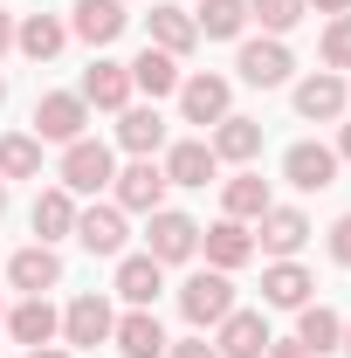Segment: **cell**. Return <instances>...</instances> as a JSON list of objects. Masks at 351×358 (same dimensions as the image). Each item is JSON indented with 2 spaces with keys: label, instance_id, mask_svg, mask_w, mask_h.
Instances as JSON below:
<instances>
[{
  "label": "cell",
  "instance_id": "obj_31",
  "mask_svg": "<svg viewBox=\"0 0 351 358\" xmlns=\"http://www.w3.org/2000/svg\"><path fill=\"white\" fill-rule=\"evenodd\" d=\"M193 28L214 35V42H234V35L248 28V0H207V7L193 14Z\"/></svg>",
  "mask_w": 351,
  "mask_h": 358
},
{
  "label": "cell",
  "instance_id": "obj_10",
  "mask_svg": "<svg viewBox=\"0 0 351 358\" xmlns=\"http://www.w3.org/2000/svg\"><path fill=\"white\" fill-rule=\"evenodd\" d=\"M7 282H14V289H28V296H42V289L62 282V255H55L48 241H35V248H21V255L7 262Z\"/></svg>",
  "mask_w": 351,
  "mask_h": 358
},
{
  "label": "cell",
  "instance_id": "obj_27",
  "mask_svg": "<svg viewBox=\"0 0 351 358\" xmlns=\"http://www.w3.org/2000/svg\"><path fill=\"white\" fill-rule=\"evenodd\" d=\"M62 42H69V28H62L55 14H28V21L14 28V48H21V55H35V62L62 55Z\"/></svg>",
  "mask_w": 351,
  "mask_h": 358
},
{
  "label": "cell",
  "instance_id": "obj_5",
  "mask_svg": "<svg viewBox=\"0 0 351 358\" xmlns=\"http://www.w3.org/2000/svg\"><path fill=\"white\" fill-rule=\"evenodd\" d=\"M110 186H117V207H124V214H159V207H166V173H159L152 159L110 173Z\"/></svg>",
  "mask_w": 351,
  "mask_h": 358
},
{
  "label": "cell",
  "instance_id": "obj_17",
  "mask_svg": "<svg viewBox=\"0 0 351 358\" xmlns=\"http://www.w3.org/2000/svg\"><path fill=\"white\" fill-rule=\"evenodd\" d=\"M296 345H303L310 358L338 352V345H345V317L324 310V303H303V310H296Z\"/></svg>",
  "mask_w": 351,
  "mask_h": 358
},
{
  "label": "cell",
  "instance_id": "obj_20",
  "mask_svg": "<svg viewBox=\"0 0 351 358\" xmlns=\"http://www.w3.org/2000/svg\"><path fill=\"white\" fill-rule=\"evenodd\" d=\"M310 268H296V262H275V268H262V303H275V310H303L310 303Z\"/></svg>",
  "mask_w": 351,
  "mask_h": 358
},
{
  "label": "cell",
  "instance_id": "obj_13",
  "mask_svg": "<svg viewBox=\"0 0 351 358\" xmlns=\"http://www.w3.org/2000/svg\"><path fill=\"white\" fill-rule=\"evenodd\" d=\"M76 241L89 255H124V207H83L76 214Z\"/></svg>",
  "mask_w": 351,
  "mask_h": 358
},
{
  "label": "cell",
  "instance_id": "obj_26",
  "mask_svg": "<svg viewBox=\"0 0 351 358\" xmlns=\"http://www.w3.org/2000/svg\"><path fill=\"white\" fill-rule=\"evenodd\" d=\"M7 331H14V345H28V352H35V345H48V338L62 331V317L48 310V296H28L21 310L7 317Z\"/></svg>",
  "mask_w": 351,
  "mask_h": 358
},
{
  "label": "cell",
  "instance_id": "obj_1",
  "mask_svg": "<svg viewBox=\"0 0 351 358\" xmlns=\"http://www.w3.org/2000/svg\"><path fill=\"white\" fill-rule=\"evenodd\" d=\"M179 310H186V324H220V317L234 310V282H227V268H200V275H186Z\"/></svg>",
  "mask_w": 351,
  "mask_h": 358
},
{
  "label": "cell",
  "instance_id": "obj_29",
  "mask_svg": "<svg viewBox=\"0 0 351 358\" xmlns=\"http://www.w3.org/2000/svg\"><path fill=\"white\" fill-rule=\"evenodd\" d=\"M35 234H42V241L76 234V200H69V186H48L42 200H35Z\"/></svg>",
  "mask_w": 351,
  "mask_h": 358
},
{
  "label": "cell",
  "instance_id": "obj_25",
  "mask_svg": "<svg viewBox=\"0 0 351 358\" xmlns=\"http://www.w3.org/2000/svg\"><path fill=\"white\" fill-rule=\"evenodd\" d=\"M117 145L138 152V159H152V152L166 145V117H159V110H131V103H124V117H117Z\"/></svg>",
  "mask_w": 351,
  "mask_h": 358
},
{
  "label": "cell",
  "instance_id": "obj_38",
  "mask_svg": "<svg viewBox=\"0 0 351 358\" xmlns=\"http://www.w3.org/2000/svg\"><path fill=\"white\" fill-rule=\"evenodd\" d=\"M7 48H14V14L0 7V55H7Z\"/></svg>",
  "mask_w": 351,
  "mask_h": 358
},
{
  "label": "cell",
  "instance_id": "obj_16",
  "mask_svg": "<svg viewBox=\"0 0 351 358\" xmlns=\"http://www.w3.org/2000/svg\"><path fill=\"white\" fill-rule=\"evenodd\" d=\"M179 110H186V124H220L227 117V83L220 76H186L179 83Z\"/></svg>",
  "mask_w": 351,
  "mask_h": 358
},
{
  "label": "cell",
  "instance_id": "obj_8",
  "mask_svg": "<svg viewBox=\"0 0 351 358\" xmlns=\"http://www.w3.org/2000/svg\"><path fill=\"white\" fill-rule=\"evenodd\" d=\"M214 145H207V138H179L173 152H166V166H159V173H166V186H207V179H214Z\"/></svg>",
  "mask_w": 351,
  "mask_h": 358
},
{
  "label": "cell",
  "instance_id": "obj_33",
  "mask_svg": "<svg viewBox=\"0 0 351 358\" xmlns=\"http://www.w3.org/2000/svg\"><path fill=\"white\" fill-rule=\"evenodd\" d=\"M303 7L310 0H248V21H262L268 35H289V28L303 21Z\"/></svg>",
  "mask_w": 351,
  "mask_h": 358
},
{
  "label": "cell",
  "instance_id": "obj_19",
  "mask_svg": "<svg viewBox=\"0 0 351 358\" xmlns=\"http://www.w3.org/2000/svg\"><path fill=\"white\" fill-rule=\"evenodd\" d=\"M124 0H76V35H83L89 48H103V42H117L124 35Z\"/></svg>",
  "mask_w": 351,
  "mask_h": 358
},
{
  "label": "cell",
  "instance_id": "obj_37",
  "mask_svg": "<svg viewBox=\"0 0 351 358\" xmlns=\"http://www.w3.org/2000/svg\"><path fill=\"white\" fill-rule=\"evenodd\" d=\"M262 358H310V352L296 345V338H289V345H275V338H268V352H262Z\"/></svg>",
  "mask_w": 351,
  "mask_h": 358
},
{
  "label": "cell",
  "instance_id": "obj_30",
  "mask_svg": "<svg viewBox=\"0 0 351 358\" xmlns=\"http://www.w3.org/2000/svg\"><path fill=\"white\" fill-rule=\"evenodd\" d=\"M220 200H227V221H262L268 207H275V200H268V179H255V173L227 179V193H220Z\"/></svg>",
  "mask_w": 351,
  "mask_h": 358
},
{
  "label": "cell",
  "instance_id": "obj_42",
  "mask_svg": "<svg viewBox=\"0 0 351 358\" xmlns=\"http://www.w3.org/2000/svg\"><path fill=\"white\" fill-rule=\"evenodd\" d=\"M0 214H7V179H0Z\"/></svg>",
  "mask_w": 351,
  "mask_h": 358
},
{
  "label": "cell",
  "instance_id": "obj_22",
  "mask_svg": "<svg viewBox=\"0 0 351 358\" xmlns=\"http://www.w3.org/2000/svg\"><path fill=\"white\" fill-rule=\"evenodd\" d=\"M117 352L124 358H166V331H159V317L152 310H131V317H117Z\"/></svg>",
  "mask_w": 351,
  "mask_h": 358
},
{
  "label": "cell",
  "instance_id": "obj_45",
  "mask_svg": "<svg viewBox=\"0 0 351 358\" xmlns=\"http://www.w3.org/2000/svg\"><path fill=\"white\" fill-rule=\"evenodd\" d=\"M0 324H7V310H0Z\"/></svg>",
  "mask_w": 351,
  "mask_h": 358
},
{
  "label": "cell",
  "instance_id": "obj_15",
  "mask_svg": "<svg viewBox=\"0 0 351 358\" xmlns=\"http://www.w3.org/2000/svg\"><path fill=\"white\" fill-rule=\"evenodd\" d=\"M76 96L96 103V110H124L131 103V69L124 62H96V69H83V90Z\"/></svg>",
  "mask_w": 351,
  "mask_h": 358
},
{
  "label": "cell",
  "instance_id": "obj_28",
  "mask_svg": "<svg viewBox=\"0 0 351 358\" xmlns=\"http://www.w3.org/2000/svg\"><path fill=\"white\" fill-rule=\"evenodd\" d=\"M193 42H200V28H193V14H186V7H152V48L186 55Z\"/></svg>",
  "mask_w": 351,
  "mask_h": 358
},
{
  "label": "cell",
  "instance_id": "obj_32",
  "mask_svg": "<svg viewBox=\"0 0 351 358\" xmlns=\"http://www.w3.org/2000/svg\"><path fill=\"white\" fill-rule=\"evenodd\" d=\"M35 173H42V138L7 131L0 138V179H35Z\"/></svg>",
  "mask_w": 351,
  "mask_h": 358
},
{
  "label": "cell",
  "instance_id": "obj_6",
  "mask_svg": "<svg viewBox=\"0 0 351 358\" xmlns=\"http://www.w3.org/2000/svg\"><path fill=\"white\" fill-rule=\"evenodd\" d=\"M282 179H289L296 193H324V186H338V152H331V145H289Z\"/></svg>",
  "mask_w": 351,
  "mask_h": 358
},
{
  "label": "cell",
  "instance_id": "obj_7",
  "mask_svg": "<svg viewBox=\"0 0 351 358\" xmlns=\"http://www.w3.org/2000/svg\"><path fill=\"white\" fill-rule=\"evenodd\" d=\"M220 358H262L268 352V317L262 310H227L220 317Z\"/></svg>",
  "mask_w": 351,
  "mask_h": 358
},
{
  "label": "cell",
  "instance_id": "obj_43",
  "mask_svg": "<svg viewBox=\"0 0 351 358\" xmlns=\"http://www.w3.org/2000/svg\"><path fill=\"white\" fill-rule=\"evenodd\" d=\"M345 352H351V324H345Z\"/></svg>",
  "mask_w": 351,
  "mask_h": 358
},
{
  "label": "cell",
  "instance_id": "obj_9",
  "mask_svg": "<svg viewBox=\"0 0 351 358\" xmlns=\"http://www.w3.org/2000/svg\"><path fill=\"white\" fill-rule=\"evenodd\" d=\"M234 69H241V83L275 90V83H289V69H296V62H289V48L268 35V42H248V48H241V62H234Z\"/></svg>",
  "mask_w": 351,
  "mask_h": 358
},
{
  "label": "cell",
  "instance_id": "obj_2",
  "mask_svg": "<svg viewBox=\"0 0 351 358\" xmlns=\"http://www.w3.org/2000/svg\"><path fill=\"white\" fill-rule=\"evenodd\" d=\"M83 124H89V103L69 96V90H48L42 103H35V138H42V145H76Z\"/></svg>",
  "mask_w": 351,
  "mask_h": 358
},
{
  "label": "cell",
  "instance_id": "obj_36",
  "mask_svg": "<svg viewBox=\"0 0 351 358\" xmlns=\"http://www.w3.org/2000/svg\"><path fill=\"white\" fill-rule=\"evenodd\" d=\"M166 358H220L207 338H186V345H166Z\"/></svg>",
  "mask_w": 351,
  "mask_h": 358
},
{
  "label": "cell",
  "instance_id": "obj_21",
  "mask_svg": "<svg viewBox=\"0 0 351 358\" xmlns=\"http://www.w3.org/2000/svg\"><path fill=\"white\" fill-rule=\"evenodd\" d=\"M200 248H207V262H214V268H241L248 255H255V234H248L241 221H214L207 234H200Z\"/></svg>",
  "mask_w": 351,
  "mask_h": 358
},
{
  "label": "cell",
  "instance_id": "obj_24",
  "mask_svg": "<svg viewBox=\"0 0 351 358\" xmlns=\"http://www.w3.org/2000/svg\"><path fill=\"white\" fill-rule=\"evenodd\" d=\"M303 241H310V221L296 214V207H268V214H262V248H268V255H282V262H289Z\"/></svg>",
  "mask_w": 351,
  "mask_h": 358
},
{
  "label": "cell",
  "instance_id": "obj_14",
  "mask_svg": "<svg viewBox=\"0 0 351 358\" xmlns=\"http://www.w3.org/2000/svg\"><path fill=\"white\" fill-rule=\"evenodd\" d=\"M159 289H166V262H152V255H124V262H117V296H124L131 310H152Z\"/></svg>",
  "mask_w": 351,
  "mask_h": 358
},
{
  "label": "cell",
  "instance_id": "obj_39",
  "mask_svg": "<svg viewBox=\"0 0 351 358\" xmlns=\"http://www.w3.org/2000/svg\"><path fill=\"white\" fill-rule=\"evenodd\" d=\"M317 7H324V14H351V0H317Z\"/></svg>",
  "mask_w": 351,
  "mask_h": 358
},
{
  "label": "cell",
  "instance_id": "obj_23",
  "mask_svg": "<svg viewBox=\"0 0 351 358\" xmlns=\"http://www.w3.org/2000/svg\"><path fill=\"white\" fill-rule=\"evenodd\" d=\"M255 152H262V124H255V117H234V110H227V117L214 124V159H234V166H248Z\"/></svg>",
  "mask_w": 351,
  "mask_h": 358
},
{
  "label": "cell",
  "instance_id": "obj_44",
  "mask_svg": "<svg viewBox=\"0 0 351 358\" xmlns=\"http://www.w3.org/2000/svg\"><path fill=\"white\" fill-rule=\"evenodd\" d=\"M0 103H7V83H0Z\"/></svg>",
  "mask_w": 351,
  "mask_h": 358
},
{
  "label": "cell",
  "instance_id": "obj_34",
  "mask_svg": "<svg viewBox=\"0 0 351 358\" xmlns=\"http://www.w3.org/2000/svg\"><path fill=\"white\" fill-rule=\"evenodd\" d=\"M324 62H331V69H351V14H338V21L324 28Z\"/></svg>",
  "mask_w": 351,
  "mask_h": 358
},
{
  "label": "cell",
  "instance_id": "obj_35",
  "mask_svg": "<svg viewBox=\"0 0 351 358\" xmlns=\"http://www.w3.org/2000/svg\"><path fill=\"white\" fill-rule=\"evenodd\" d=\"M331 255L351 268V214H338V221H331Z\"/></svg>",
  "mask_w": 351,
  "mask_h": 358
},
{
  "label": "cell",
  "instance_id": "obj_4",
  "mask_svg": "<svg viewBox=\"0 0 351 358\" xmlns=\"http://www.w3.org/2000/svg\"><path fill=\"white\" fill-rule=\"evenodd\" d=\"M110 145H96V138H76V145H62V186L69 193H96V186H110Z\"/></svg>",
  "mask_w": 351,
  "mask_h": 358
},
{
  "label": "cell",
  "instance_id": "obj_18",
  "mask_svg": "<svg viewBox=\"0 0 351 358\" xmlns=\"http://www.w3.org/2000/svg\"><path fill=\"white\" fill-rule=\"evenodd\" d=\"M124 69H131V90H145L152 103L179 90V55H166V48H152V42H145V55H138V62H124Z\"/></svg>",
  "mask_w": 351,
  "mask_h": 358
},
{
  "label": "cell",
  "instance_id": "obj_3",
  "mask_svg": "<svg viewBox=\"0 0 351 358\" xmlns=\"http://www.w3.org/2000/svg\"><path fill=\"white\" fill-rule=\"evenodd\" d=\"M193 248H200V221H186V214H173V207H159L152 227H145V255H152V262H186Z\"/></svg>",
  "mask_w": 351,
  "mask_h": 358
},
{
  "label": "cell",
  "instance_id": "obj_41",
  "mask_svg": "<svg viewBox=\"0 0 351 358\" xmlns=\"http://www.w3.org/2000/svg\"><path fill=\"white\" fill-rule=\"evenodd\" d=\"M28 358H69V352H55V345H35V352H28Z\"/></svg>",
  "mask_w": 351,
  "mask_h": 358
},
{
  "label": "cell",
  "instance_id": "obj_11",
  "mask_svg": "<svg viewBox=\"0 0 351 358\" xmlns=\"http://www.w3.org/2000/svg\"><path fill=\"white\" fill-rule=\"evenodd\" d=\"M110 331H117V317H110L103 296H76V303L62 310V338H69V345H83V352H89V345H103Z\"/></svg>",
  "mask_w": 351,
  "mask_h": 358
},
{
  "label": "cell",
  "instance_id": "obj_40",
  "mask_svg": "<svg viewBox=\"0 0 351 358\" xmlns=\"http://www.w3.org/2000/svg\"><path fill=\"white\" fill-rule=\"evenodd\" d=\"M338 159H351V124H345V131H338Z\"/></svg>",
  "mask_w": 351,
  "mask_h": 358
},
{
  "label": "cell",
  "instance_id": "obj_12",
  "mask_svg": "<svg viewBox=\"0 0 351 358\" xmlns=\"http://www.w3.org/2000/svg\"><path fill=\"white\" fill-rule=\"evenodd\" d=\"M296 110H303L310 124H317V117L338 124V117H345V76H331V69L303 76V83H296Z\"/></svg>",
  "mask_w": 351,
  "mask_h": 358
}]
</instances>
